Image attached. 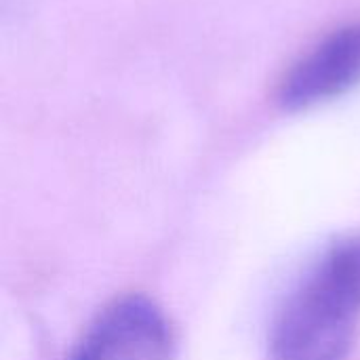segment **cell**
<instances>
[{"label": "cell", "mask_w": 360, "mask_h": 360, "mask_svg": "<svg viewBox=\"0 0 360 360\" xmlns=\"http://www.w3.org/2000/svg\"><path fill=\"white\" fill-rule=\"evenodd\" d=\"M360 327V236L333 243L281 306L274 360H348Z\"/></svg>", "instance_id": "1"}, {"label": "cell", "mask_w": 360, "mask_h": 360, "mask_svg": "<svg viewBox=\"0 0 360 360\" xmlns=\"http://www.w3.org/2000/svg\"><path fill=\"white\" fill-rule=\"evenodd\" d=\"M175 348L167 314L143 295H124L99 310L70 360H173Z\"/></svg>", "instance_id": "2"}, {"label": "cell", "mask_w": 360, "mask_h": 360, "mask_svg": "<svg viewBox=\"0 0 360 360\" xmlns=\"http://www.w3.org/2000/svg\"><path fill=\"white\" fill-rule=\"evenodd\" d=\"M360 84V23H350L302 55L283 76L276 97L300 112L333 101Z\"/></svg>", "instance_id": "3"}]
</instances>
